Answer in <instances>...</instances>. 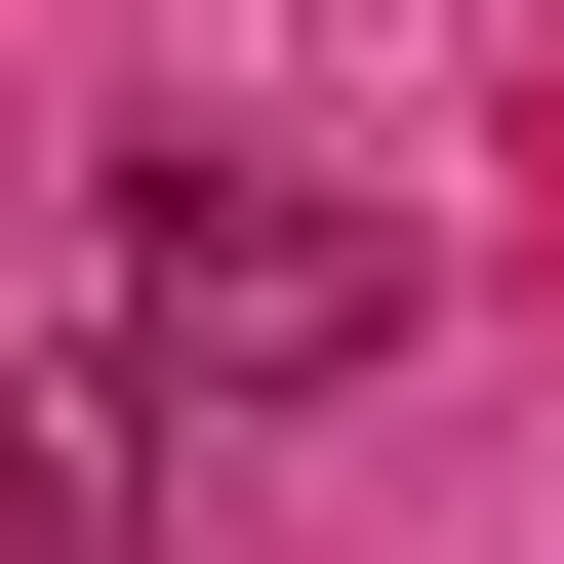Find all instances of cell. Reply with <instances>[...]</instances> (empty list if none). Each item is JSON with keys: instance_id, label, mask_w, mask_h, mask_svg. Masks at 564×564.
Here are the masks:
<instances>
[{"instance_id": "1", "label": "cell", "mask_w": 564, "mask_h": 564, "mask_svg": "<svg viewBox=\"0 0 564 564\" xmlns=\"http://www.w3.org/2000/svg\"><path fill=\"white\" fill-rule=\"evenodd\" d=\"M403 323H444V242L323 162H121V364L202 403V444H282V403H364Z\"/></svg>"}, {"instance_id": "2", "label": "cell", "mask_w": 564, "mask_h": 564, "mask_svg": "<svg viewBox=\"0 0 564 564\" xmlns=\"http://www.w3.org/2000/svg\"><path fill=\"white\" fill-rule=\"evenodd\" d=\"M162 524V364H41L0 323V564H121Z\"/></svg>"}]
</instances>
